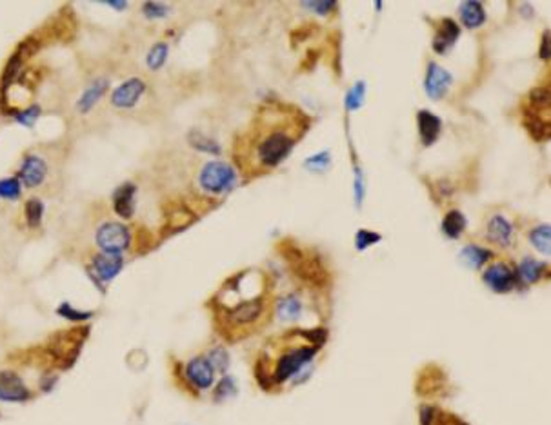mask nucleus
Returning <instances> with one entry per match:
<instances>
[{
  "label": "nucleus",
  "mask_w": 551,
  "mask_h": 425,
  "mask_svg": "<svg viewBox=\"0 0 551 425\" xmlns=\"http://www.w3.org/2000/svg\"><path fill=\"white\" fill-rule=\"evenodd\" d=\"M299 122L293 124H284V122H275L273 126L262 124V129L255 137V158L257 164L261 167L279 166L284 158L290 155L293 146L299 140V135L302 129H296Z\"/></svg>",
  "instance_id": "1"
},
{
  "label": "nucleus",
  "mask_w": 551,
  "mask_h": 425,
  "mask_svg": "<svg viewBox=\"0 0 551 425\" xmlns=\"http://www.w3.org/2000/svg\"><path fill=\"white\" fill-rule=\"evenodd\" d=\"M524 126L537 140L550 138V89L537 87L530 93L528 109H526Z\"/></svg>",
  "instance_id": "2"
},
{
  "label": "nucleus",
  "mask_w": 551,
  "mask_h": 425,
  "mask_svg": "<svg viewBox=\"0 0 551 425\" xmlns=\"http://www.w3.org/2000/svg\"><path fill=\"white\" fill-rule=\"evenodd\" d=\"M235 169L226 162H208L200 169L199 182L202 189L211 195L230 191L235 186Z\"/></svg>",
  "instance_id": "3"
},
{
  "label": "nucleus",
  "mask_w": 551,
  "mask_h": 425,
  "mask_svg": "<svg viewBox=\"0 0 551 425\" xmlns=\"http://www.w3.org/2000/svg\"><path fill=\"white\" fill-rule=\"evenodd\" d=\"M95 242L102 253L122 254L131 243V233L124 224L106 222L98 226L97 233H95Z\"/></svg>",
  "instance_id": "4"
},
{
  "label": "nucleus",
  "mask_w": 551,
  "mask_h": 425,
  "mask_svg": "<svg viewBox=\"0 0 551 425\" xmlns=\"http://www.w3.org/2000/svg\"><path fill=\"white\" fill-rule=\"evenodd\" d=\"M316 351H318V347H307V345H304V347H296V349H291L282 354L279 364H277L275 382H284V380L296 375L301 369H304V365L310 360H313Z\"/></svg>",
  "instance_id": "5"
},
{
  "label": "nucleus",
  "mask_w": 551,
  "mask_h": 425,
  "mask_svg": "<svg viewBox=\"0 0 551 425\" xmlns=\"http://www.w3.org/2000/svg\"><path fill=\"white\" fill-rule=\"evenodd\" d=\"M31 398V391L24 380L15 371H0V402L6 404H24Z\"/></svg>",
  "instance_id": "6"
},
{
  "label": "nucleus",
  "mask_w": 551,
  "mask_h": 425,
  "mask_svg": "<svg viewBox=\"0 0 551 425\" xmlns=\"http://www.w3.org/2000/svg\"><path fill=\"white\" fill-rule=\"evenodd\" d=\"M184 375L195 389H211L215 384V369L206 356H195L184 367Z\"/></svg>",
  "instance_id": "7"
},
{
  "label": "nucleus",
  "mask_w": 551,
  "mask_h": 425,
  "mask_svg": "<svg viewBox=\"0 0 551 425\" xmlns=\"http://www.w3.org/2000/svg\"><path fill=\"white\" fill-rule=\"evenodd\" d=\"M124 259L122 254H109V253H97L91 259V265H89V273L97 283L109 282L122 271Z\"/></svg>",
  "instance_id": "8"
},
{
  "label": "nucleus",
  "mask_w": 551,
  "mask_h": 425,
  "mask_svg": "<svg viewBox=\"0 0 551 425\" xmlns=\"http://www.w3.org/2000/svg\"><path fill=\"white\" fill-rule=\"evenodd\" d=\"M482 280L495 293H510L513 285H515L517 274L508 263L497 262L491 263L490 268L486 269L484 274H482Z\"/></svg>",
  "instance_id": "9"
},
{
  "label": "nucleus",
  "mask_w": 551,
  "mask_h": 425,
  "mask_svg": "<svg viewBox=\"0 0 551 425\" xmlns=\"http://www.w3.org/2000/svg\"><path fill=\"white\" fill-rule=\"evenodd\" d=\"M453 84V78L449 75L444 67H440L435 62H429L428 71H426V80H424V87L426 93L431 100H440L444 98L446 93L449 91V87Z\"/></svg>",
  "instance_id": "10"
},
{
  "label": "nucleus",
  "mask_w": 551,
  "mask_h": 425,
  "mask_svg": "<svg viewBox=\"0 0 551 425\" xmlns=\"http://www.w3.org/2000/svg\"><path fill=\"white\" fill-rule=\"evenodd\" d=\"M144 91H146V84L137 76H133L111 93V104L118 109H131V107L137 106V102L140 100Z\"/></svg>",
  "instance_id": "11"
},
{
  "label": "nucleus",
  "mask_w": 551,
  "mask_h": 425,
  "mask_svg": "<svg viewBox=\"0 0 551 425\" xmlns=\"http://www.w3.org/2000/svg\"><path fill=\"white\" fill-rule=\"evenodd\" d=\"M262 313H264V302H262L261 296H257V298L246 300V302L235 305L228 313V320H230L231 325L242 327V325L253 324Z\"/></svg>",
  "instance_id": "12"
},
{
  "label": "nucleus",
  "mask_w": 551,
  "mask_h": 425,
  "mask_svg": "<svg viewBox=\"0 0 551 425\" xmlns=\"http://www.w3.org/2000/svg\"><path fill=\"white\" fill-rule=\"evenodd\" d=\"M47 175V166L41 157L36 155H28L22 160L21 166V182H24L28 188H39Z\"/></svg>",
  "instance_id": "13"
},
{
  "label": "nucleus",
  "mask_w": 551,
  "mask_h": 425,
  "mask_svg": "<svg viewBox=\"0 0 551 425\" xmlns=\"http://www.w3.org/2000/svg\"><path fill=\"white\" fill-rule=\"evenodd\" d=\"M135 184L124 182L122 186H118L113 193V209L120 218H131L133 217V200H135Z\"/></svg>",
  "instance_id": "14"
},
{
  "label": "nucleus",
  "mask_w": 551,
  "mask_h": 425,
  "mask_svg": "<svg viewBox=\"0 0 551 425\" xmlns=\"http://www.w3.org/2000/svg\"><path fill=\"white\" fill-rule=\"evenodd\" d=\"M459 35H460L459 24L455 21H451V19H442V21H440L439 30H437V35H435L433 39V50L437 51V53H440V55H444L446 51L457 42Z\"/></svg>",
  "instance_id": "15"
},
{
  "label": "nucleus",
  "mask_w": 551,
  "mask_h": 425,
  "mask_svg": "<svg viewBox=\"0 0 551 425\" xmlns=\"http://www.w3.org/2000/svg\"><path fill=\"white\" fill-rule=\"evenodd\" d=\"M417 126H419V135L424 146H431L439 138L442 122L439 117H435L433 113L419 111L417 113Z\"/></svg>",
  "instance_id": "16"
},
{
  "label": "nucleus",
  "mask_w": 551,
  "mask_h": 425,
  "mask_svg": "<svg viewBox=\"0 0 551 425\" xmlns=\"http://www.w3.org/2000/svg\"><path fill=\"white\" fill-rule=\"evenodd\" d=\"M511 237H513V226L510 220H506L502 215H495L488 224V240L497 246H510Z\"/></svg>",
  "instance_id": "17"
},
{
  "label": "nucleus",
  "mask_w": 551,
  "mask_h": 425,
  "mask_svg": "<svg viewBox=\"0 0 551 425\" xmlns=\"http://www.w3.org/2000/svg\"><path fill=\"white\" fill-rule=\"evenodd\" d=\"M107 87H109V80H107V78H95V80L84 89L80 98H78L77 102L78 111L87 113L89 109H93V106H95V104L102 98L104 93L107 91Z\"/></svg>",
  "instance_id": "18"
},
{
  "label": "nucleus",
  "mask_w": 551,
  "mask_h": 425,
  "mask_svg": "<svg viewBox=\"0 0 551 425\" xmlns=\"http://www.w3.org/2000/svg\"><path fill=\"white\" fill-rule=\"evenodd\" d=\"M459 15H460V21L464 22L466 28H470V30L479 28V25L484 24V21H486L484 8H482V4L477 2V0L462 2L459 8Z\"/></svg>",
  "instance_id": "19"
},
{
  "label": "nucleus",
  "mask_w": 551,
  "mask_h": 425,
  "mask_svg": "<svg viewBox=\"0 0 551 425\" xmlns=\"http://www.w3.org/2000/svg\"><path fill=\"white\" fill-rule=\"evenodd\" d=\"M493 257L490 249L480 248V246H475V243H470L466 246L462 251H460V260L464 262V265L471 269H480L482 265L490 262V259Z\"/></svg>",
  "instance_id": "20"
},
{
  "label": "nucleus",
  "mask_w": 551,
  "mask_h": 425,
  "mask_svg": "<svg viewBox=\"0 0 551 425\" xmlns=\"http://www.w3.org/2000/svg\"><path fill=\"white\" fill-rule=\"evenodd\" d=\"M302 314V302L295 294H288L277 304V316L281 322H295Z\"/></svg>",
  "instance_id": "21"
},
{
  "label": "nucleus",
  "mask_w": 551,
  "mask_h": 425,
  "mask_svg": "<svg viewBox=\"0 0 551 425\" xmlns=\"http://www.w3.org/2000/svg\"><path fill=\"white\" fill-rule=\"evenodd\" d=\"M544 268H546V265L539 262V260L531 259V257H526V259H522V262L519 263L515 274L521 279V282L537 283L542 279Z\"/></svg>",
  "instance_id": "22"
},
{
  "label": "nucleus",
  "mask_w": 551,
  "mask_h": 425,
  "mask_svg": "<svg viewBox=\"0 0 551 425\" xmlns=\"http://www.w3.org/2000/svg\"><path fill=\"white\" fill-rule=\"evenodd\" d=\"M530 242L531 246L542 253L544 257L551 253V229L548 224H541L530 231Z\"/></svg>",
  "instance_id": "23"
},
{
  "label": "nucleus",
  "mask_w": 551,
  "mask_h": 425,
  "mask_svg": "<svg viewBox=\"0 0 551 425\" xmlns=\"http://www.w3.org/2000/svg\"><path fill=\"white\" fill-rule=\"evenodd\" d=\"M466 229V218L464 215L457 209L449 211L442 220V231L448 238H459L460 235L464 233Z\"/></svg>",
  "instance_id": "24"
},
{
  "label": "nucleus",
  "mask_w": 551,
  "mask_h": 425,
  "mask_svg": "<svg viewBox=\"0 0 551 425\" xmlns=\"http://www.w3.org/2000/svg\"><path fill=\"white\" fill-rule=\"evenodd\" d=\"M24 215H26V224L30 228H39L42 224V217H44V204L39 198H30L26 202Z\"/></svg>",
  "instance_id": "25"
},
{
  "label": "nucleus",
  "mask_w": 551,
  "mask_h": 425,
  "mask_svg": "<svg viewBox=\"0 0 551 425\" xmlns=\"http://www.w3.org/2000/svg\"><path fill=\"white\" fill-rule=\"evenodd\" d=\"M168 44L166 42H158V44H155L151 50H149L148 56H146V64H148V67H151V69H160V67L164 66V62H166V58H168Z\"/></svg>",
  "instance_id": "26"
},
{
  "label": "nucleus",
  "mask_w": 551,
  "mask_h": 425,
  "mask_svg": "<svg viewBox=\"0 0 551 425\" xmlns=\"http://www.w3.org/2000/svg\"><path fill=\"white\" fill-rule=\"evenodd\" d=\"M21 191H22L21 178L10 177L0 180V198H4V200H17V198L21 197Z\"/></svg>",
  "instance_id": "27"
},
{
  "label": "nucleus",
  "mask_w": 551,
  "mask_h": 425,
  "mask_svg": "<svg viewBox=\"0 0 551 425\" xmlns=\"http://www.w3.org/2000/svg\"><path fill=\"white\" fill-rule=\"evenodd\" d=\"M206 358L211 364V367L215 371H220V373H224L230 367V354L226 353L224 347H213L210 353L206 354Z\"/></svg>",
  "instance_id": "28"
},
{
  "label": "nucleus",
  "mask_w": 551,
  "mask_h": 425,
  "mask_svg": "<svg viewBox=\"0 0 551 425\" xmlns=\"http://www.w3.org/2000/svg\"><path fill=\"white\" fill-rule=\"evenodd\" d=\"M56 313L61 314L62 318L69 320V322H86V320H89L93 316L91 311H80V309H75L72 304H61L58 305V309H56Z\"/></svg>",
  "instance_id": "29"
},
{
  "label": "nucleus",
  "mask_w": 551,
  "mask_h": 425,
  "mask_svg": "<svg viewBox=\"0 0 551 425\" xmlns=\"http://www.w3.org/2000/svg\"><path fill=\"white\" fill-rule=\"evenodd\" d=\"M189 142H191V146H193L195 149H199V151L213 153V155L220 153V147L217 142L211 140V138H206L204 135H200V133L197 131H193L189 135Z\"/></svg>",
  "instance_id": "30"
},
{
  "label": "nucleus",
  "mask_w": 551,
  "mask_h": 425,
  "mask_svg": "<svg viewBox=\"0 0 551 425\" xmlns=\"http://www.w3.org/2000/svg\"><path fill=\"white\" fill-rule=\"evenodd\" d=\"M364 93H366V86H364V82H358V84H355L353 89H349V93H347V96H346V107L349 109V111L360 107V104H363V98H364Z\"/></svg>",
  "instance_id": "31"
},
{
  "label": "nucleus",
  "mask_w": 551,
  "mask_h": 425,
  "mask_svg": "<svg viewBox=\"0 0 551 425\" xmlns=\"http://www.w3.org/2000/svg\"><path fill=\"white\" fill-rule=\"evenodd\" d=\"M39 115H41V107L30 106V107H26V109H22V111H17L15 120L19 122V124H22V126L33 127L35 126L36 118H39Z\"/></svg>",
  "instance_id": "32"
},
{
  "label": "nucleus",
  "mask_w": 551,
  "mask_h": 425,
  "mask_svg": "<svg viewBox=\"0 0 551 425\" xmlns=\"http://www.w3.org/2000/svg\"><path fill=\"white\" fill-rule=\"evenodd\" d=\"M380 235L378 233H373V231H366V229H360L357 233V238H355V246H357L358 251H364V249H367L369 246H373V243L380 242Z\"/></svg>",
  "instance_id": "33"
},
{
  "label": "nucleus",
  "mask_w": 551,
  "mask_h": 425,
  "mask_svg": "<svg viewBox=\"0 0 551 425\" xmlns=\"http://www.w3.org/2000/svg\"><path fill=\"white\" fill-rule=\"evenodd\" d=\"M142 11L148 19H162L168 13V6L158 4V2H146L142 6Z\"/></svg>",
  "instance_id": "34"
},
{
  "label": "nucleus",
  "mask_w": 551,
  "mask_h": 425,
  "mask_svg": "<svg viewBox=\"0 0 551 425\" xmlns=\"http://www.w3.org/2000/svg\"><path fill=\"white\" fill-rule=\"evenodd\" d=\"M306 166L312 171H322L324 167L329 166V153H318V155L312 157L310 160H306Z\"/></svg>",
  "instance_id": "35"
},
{
  "label": "nucleus",
  "mask_w": 551,
  "mask_h": 425,
  "mask_svg": "<svg viewBox=\"0 0 551 425\" xmlns=\"http://www.w3.org/2000/svg\"><path fill=\"white\" fill-rule=\"evenodd\" d=\"M302 6H306L307 10L316 11L318 15H326L327 11H332L337 4H335L333 0H327V2H321V0H318V2H302Z\"/></svg>",
  "instance_id": "36"
},
{
  "label": "nucleus",
  "mask_w": 551,
  "mask_h": 425,
  "mask_svg": "<svg viewBox=\"0 0 551 425\" xmlns=\"http://www.w3.org/2000/svg\"><path fill=\"white\" fill-rule=\"evenodd\" d=\"M233 393V380L231 378H224L220 382L219 389H217V396H226V393Z\"/></svg>",
  "instance_id": "37"
},
{
  "label": "nucleus",
  "mask_w": 551,
  "mask_h": 425,
  "mask_svg": "<svg viewBox=\"0 0 551 425\" xmlns=\"http://www.w3.org/2000/svg\"><path fill=\"white\" fill-rule=\"evenodd\" d=\"M541 56L544 58V61H548L550 58V33H544L542 35V50H541Z\"/></svg>",
  "instance_id": "38"
},
{
  "label": "nucleus",
  "mask_w": 551,
  "mask_h": 425,
  "mask_svg": "<svg viewBox=\"0 0 551 425\" xmlns=\"http://www.w3.org/2000/svg\"><path fill=\"white\" fill-rule=\"evenodd\" d=\"M106 4H109L111 8H115V10H124V8L128 6V2H113V0H109V2H106Z\"/></svg>",
  "instance_id": "39"
}]
</instances>
